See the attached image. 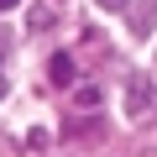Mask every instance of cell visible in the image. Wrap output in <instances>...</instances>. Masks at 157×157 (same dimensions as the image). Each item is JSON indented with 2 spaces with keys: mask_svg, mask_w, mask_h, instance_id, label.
Masks as SVG:
<instances>
[{
  "mask_svg": "<svg viewBox=\"0 0 157 157\" xmlns=\"http://www.w3.org/2000/svg\"><path fill=\"white\" fill-rule=\"evenodd\" d=\"M157 110V84H152V73H131V84H126V115L131 121H147Z\"/></svg>",
  "mask_w": 157,
  "mask_h": 157,
  "instance_id": "6da1fadb",
  "label": "cell"
},
{
  "mask_svg": "<svg viewBox=\"0 0 157 157\" xmlns=\"http://www.w3.org/2000/svg\"><path fill=\"white\" fill-rule=\"evenodd\" d=\"M157 26V0H136V11H131V37H152Z\"/></svg>",
  "mask_w": 157,
  "mask_h": 157,
  "instance_id": "7a4b0ae2",
  "label": "cell"
},
{
  "mask_svg": "<svg viewBox=\"0 0 157 157\" xmlns=\"http://www.w3.org/2000/svg\"><path fill=\"white\" fill-rule=\"evenodd\" d=\"M47 68H52V84H68V78H73V63H68V52H58Z\"/></svg>",
  "mask_w": 157,
  "mask_h": 157,
  "instance_id": "3957f363",
  "label": "cell"
},
{
  "mask_svg": "<svg viewBox=\"0 0 157 157\" xmlns=\"http://www.w3.org/2000/svg\"><path fill=\"white\" fill-rule=\"evenodd\" d=\"M47 21H52V11H47V6H37V11H26V26H47Z\"/></svg>",
  "mask_w": 157,
  "mask_h": 157,
  "instance_id": "277c9868",
  "label": "cell"
},
{
  "mask_svg": "<svg viewBox=\"0 0 157 157\" xmlns=\"http://www.w3.org/2000/svg\"><path fill=\"white\" fill-rule=\"evenodd\" d=\"M94 6H105V11H121V6H126V0H94Z\"/></svg>",
  "mask_w": 157,
  "mask_h": 157,
  "instance_id": "5b68a950",
  "label": "cell"
},
{
  "mask_svg": "<svg viewBox=\"0 0 157 157\" xmlns=\"http://www.w3.org/2000/svg\"><path fill=\"white\" fill-rule=\"evenodd\" d=\"M16 6H21V0H0V11H16Z\"/></svg>",
  "mask_w": 157,
  "mask_h": 157,
  "instance_id": "8992f818",
  "label": "cell"
}]
</instances>
